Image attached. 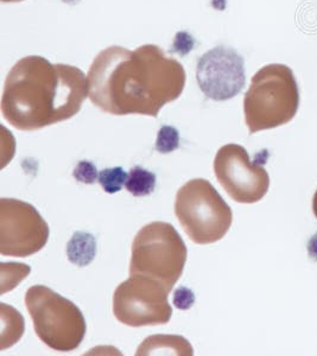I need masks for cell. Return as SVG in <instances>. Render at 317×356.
I'll return each mask as SVG.
<instances>
[{
	"label": "cell",
	"mask_w": 317,
	"mask_h": 356,
	"mask_svg": "<svg viewBox=\"0 0 317 356\" xmlns=\"http://www.w3.org/2000/svg\"><path fill=\"white\" fill-rule=\"evenodd\" d=\"M49 226L35 207L21 200H0V253L26 258L41 251Z\"/></svg>",
	"instance_id": "cell-8"
},
{
	"label": "cell",
	"mask_w": 317,
	"mask_h": 356,
	"mask_svg": "<svg viewBox=\"0 0 317 356\" xmlns=\"http://www.w3.org/2000/svg\"><path fill=\"white\" fill-rule=\"evenodd\" d=\"M97 255V239L86 232L74 233L67 245V257L79 267L88 266Z\"/></svg>",
	"instance_id": "cell-12"
},
{
	"label": "cell",
	"mask_w": 317,
	"mask_h": 356,
	"mask_svg": "<svg viewBox=\"0 0 317 356\" xmlns=\"http://www.w3.org/2000/svg\"><path fill=\"white\" fill-rule=\"evenodd\" d=\"M88 94V79L81 69L26 56L5 80L1 113L17 130H41L76 115Z\"/></svg>",
	"instance_id": "cell-2"
},
{
	"label": "cell",
	"mask_w": 317,
	"mask_h": 356,
	"mask_svg": "<svg viewBox=\"0 0 317 356\" xmlns=\"http://www.w3.org/2000/svg\"><path fill=\"white\" fill-rule=\"evenodd\" d=\"M1 265L6 267L11 273V277L8 280H1V295H4L5 292L11 291V290L16 288L17 284L21 283L22 280L26 278L30 271H31V268L24 265V264L3 263Z\"/></svg>",
	"instance_id": "cell-17"
},
{
	"label": "cell",
	"mask_w": 317,
	"mask_h": 356,
	"mask_svg": "<svg viewBox=\"0 0 317 356\" xmlns=\"http://www.w3.org/2000/svg\"><path fill=\"white\" fill-rule=\"evenodd\" d=\"M73 177L79 182L85 184H93L97 182L99 178L98 170L93 163L88 161H81L78 165L75 166L73 171Z\"/></svg>",
	"instance_id": "cell-18"
},
{
	"label": "cell",
	"mask_w": 317,
	"mask_h": 356,
	"mask_svg": "<svg viewBox=\"0 0 317 356\" xmlns=\"http://www.w3.org/2000/svg\"><path fill=\"white\" fill-rule=\"evenodd\" d=\"M196 79L209 99L216 102L232 99L244 88V60L233 49L216 47L200 60Z\"/></svg>",
	"instance_id": "cell-10"
},
{
	"label": "cell",
	"mask_w": 317,
	"mask_h": 356,
	"mask_svg": "<svg viewBox=\"0 0 317 356\" xmlns=\"http://www.w3.org/2000/svg\"><path fill=\"white\" fill-rule=\"evenodd\" d=\"M87 79L88 97L102 112L157 118L184 93L186 70L158 45L136 50L113 45L94 58Z\"/></svg>",
	"instance_id": "cell-1"
},
{
	"label": "cell",
	"mask_w": 317,
	"mask_h": 356,
	"mask_svg": "<svg viewBox=\"0 0 317 356\" xmlns=\"http://www.w3.org/2000/svg\"><path fill=\"white\" fill-rule=\"evenodd\" d=\"M129 174L122 169V166L117 168H108L100 171L98 182L100 183L102 189L107 194H115L122 191V186L127 184Z\"/></svg>",
	"instance_id": "cell-15"
},
{
	"label": "cell",
	"mask_w": 317,
	"mask_h": 356,
	"mask_svg": "<svg viewBox=\"0 0 317 356\" xmlns=\"http://www.w3.org/2000/svg\"><path fill=\"white\" fill-rule=\"evenodd\" d=\"M295 89L286 87L276 74L264 69L253 77L245 95L244 108L250 134L273 129L289 122L296 112Z\"/></svg>",
	"instance_id": "cell-7"
},
{
	"label": "cell",
	"mask_w": 317,
	"mask_h": 356,
	"mask_svg": "<svg viewBox=\"0 0 317 356\" xmlns=\"http://www.w3.org/2000/svg\"><path fill=\"white\" fill-rule=\"evenodd\" d=\"M313 211H314V215H315V216H316V219H317V191H316V193H315V195H314Z\"/></svg>",
	"instance_id": "cell-20"
},
{
	"label": "cell",
	"mask_w": 317,
	"mask_h": 356,
	"mask_svg": "<svg viewBox=\"0 0 317 356\" xmlns=\"http://www.w3.org/2000/svg\"><path fill=\"white\" fill-rule=\"evenodd\" d=\"M1 309V350L13 347L21 339L24 332V318L13 307L5 303L0 305Z\"/></svg>",
	"instance_id": "cell-13"
},
{
	"label": "cell",
	"mask_w": 317,
	"mask_h": 356,
	"mask_svg": "<svg viewBox=\"0 0 317 356\" xmlns=\"http://www.w3.org/2000/svg\"><path fill=\"white\" fill-rule=\"evenodd\" d=\"M172 303L179 310H189V309L193 308V305L195 303V295H194V292L191 291L190 289L181 286L174 292Z\"/></svg>",
	"instance_id": "cell-19"
},
{
	"label": "cell",
	"mask_w": 317,
	"mask_h": 356,
	"mask_svg": "<svg viewBox=\"0 0 317 356\" xmlns=\"http://www.w3.org/2000/svg\"><path fill=\"white\" fill-rule=\"evenodd\" d=\"M169 293L155 280L130 275L114 291V316L120 323L133 328L167 324L172 316Z\"/></svg>",
	"instance_id": "cell-6"
},
{
	"label": "cell",
	"mask_w": 317,
	"mask_h": 356,
	"mask_svg": "<svg viewBox=\"0 0 317 356\" xmlns=\"http://www.w3.org/2000/svg\"><path fill=\"white\" fill-rule=\"evenodd\" d=\"M25 305L38 339L56 352H73L85 339L87 325L80 309L44 285L25 293Z\"/></svg>",
	"instance_id": "cell-4"
},
{
	"label": "cell",
	"mask_w": 317,
	"mask_h": 356,
	"mask_svg": "<svg viewBox=\"0 0 317 356\" xmlns=\"http://www.w3.org/2000/svg\"><path fill=\"white\" fill-rule=\"evenodd\" d=\"M179 146V131L175 127L164 126L158 131L157 140H156V151L161 154H171Z\"/></svg>",
	"instance_id": "cell-16"
},
{
	"label": "cell",
	"mask_w": 317,
	"mask_h": 356,
	"mask_svg": "<svg viewBox=\"0 0 317 356\" xmlns=\"http://www.w3.org/2000/svg\"><path fill=\"white\" fill-rule=\"evenodd\" d=\"M175 214L191 241L197 245L219 241L232 226V209L204 178L191 179L179 188Z\"/></svg>",
	"instance_id": "cell-5"
},
{
	"label": "cell",
	"mask_w": 317,
	"mask_h": 356,
	"mask_svg": "<svg viewBox=\"0 0 317 356\" xmlns=\"http://www.w3.org/2000/svg\"><path fill=\"white\" fill-rule=\"evenodd\" d=\"M156 183H157V178L154 172L137 165L131 169L125 188L136 197H144L154 193Z\"/></svg>",
	"instance_id": "cell-14"
},
{
	"label": "cell",
	"mask_w": 317,
	"mask_h": 356,
	"mask_svg": "<svg viewBox=\"0 0 317 356\" xmlns=\"http://www.w3.org/2000/svg\"><path fill=\"white\" fill-rule=\"evenodd\" d=\"M190 343L182 336L155 335L144 340L136 355H193Z\"/></svg>",
	"instance_id": "cell-11"
},
{
	"label": "cell",
	"mask_w": 317,
	"mask_h": 356,
	"mask_svg": "<svg viewBox=\"0 0 317 356\" xmlns=\"http://www.w3.org/2000/svg\"><path fill=\"white\" fill-rule=\"evenodd\" d=\"M187 246L170 223H149L132 243L130 275L162 284L169 291L179 282L187 263Z\"/></svg>",
	"instance_id": "cell-3"
},
{
	"label": "cell",
	"mask_w": 317,
	"mask_h": 356,
	"mask_svg": "<svg viewBox=\"0 0 317 356\" xmlns=\"http://www.w3.org/2000/svg\"><path fill=\"white\" fill-rule=\"evenodd\" d=\"M3 3H18V1H23V0H1Z\"/></svg>",
	"instance_id": "cell-21"
},
{
	"label": "cell",
	"mask_w": 317,
	"mask_h": 356,
	"mask_svg": "<svg viewBox=\"0 0 317 356\" xmlns=\"http://www.w3.org/2000/svg\"><path fill=\"white\" fill-rule=\"evenodd\" d=\"M214 172L225 191L238 203L259 202L268 194L270 177L264 166L252 162L247 151L227 144L216 152Z\"/></svg>",
	"instance_id": "cell-9"
}]
</instances>
